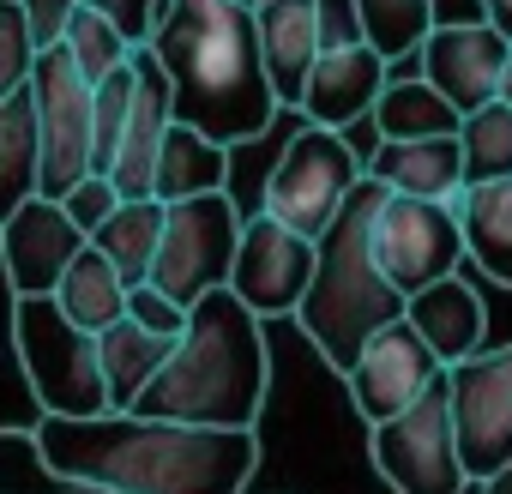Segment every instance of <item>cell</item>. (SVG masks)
Masks as SVG:
<instances>
[{
	"label": "cell",
	"instance_id": "30",
	"mask_svg": "<svg viewBox=\"0 0 512 494\" xmlns=\"http://www.w3.org/2000/svg\"><path fill=\"white\" fill-rule=\"evenodd\" d=\"M0 494H121V488L61 476V470L43 464V452L25 428H0Z\"/></svg>",
	"mask_w": 512,
	"mask_h": 494
},
{
	"label": "cell",
	"instance_id": "39",
	"mask_svg": "<svg viewBox=\"0 0 512 494\" xmlns=\"http://www.w3.org/2000/svg\"><path fill=\"white\" fill-rule=\"evenodd\" d=\"M482 19H488L500 37H512V0H482Z\"/></svg>",
	"mask_w": 512,
	"mask_h": 494
},
{
	"label": "cell",
	"instance_id": "33",
	"mask_svg": "<svg viewBox=\"0 0 512 494\" xmlns=\"http://www.w3.org/2000/svg\"><path fill=\"white\" fill-rule=\"evenodd\" d=\"M31 67H37V43L25 31L19 0H0V97L25 91L31 85Z\"/></svg>",
	"mask_w": 512,
	"mask_h": 494
},
{
	"label": "cell",
	"instance_id": "2",
	"mask_svg": "<svg viewBox=\"0 0 512 494\" xmlns=\"http://www.w3.org/2000/svg\"><path fill=\"white\" fill-rule=\"evenodd\" d=\"M145 49L169 79V115L181 127L205 133L223 151L272 127L278 97L260 67L247 0H163Z\"/></svg>",
	"mask_w": 512,
	"mask_h": 494
},
{
	"label": "cell",
	"instance_id": "10",
	"mask_svg": "<svg viewBox=\"0 0 512 494\" xmlns=\"http://www.w3.org/2000/svg\"><path fill=\"white\" fill-rule=\"evenodd\" d=\"M368 254L398 296H416L434 278L458 272V260H464L458 217H452V205H434V199L380 193L374 223H368Z\"/></svg>",
	"mask_w": 512,
	"mask_h": 494
},
{
	"label": "cell",
	"instance_id": "29",
	"mask_svg": "<svg viewBox=\"0 0 512 494\" xmlns=\"http://www.w3.org/2000/svg\"><path fill=\"white\" fill-rule=\"evenodd\" d=\"M458 157H464V187L512 175V109L482 103V109L458 115Z\"/></svg>",
	"mask_w": 512,
	"mask_h": 494
},
{
	"label": "cell",
	"instance_id": "11",
	"mask_svg": "<svg viewBox=\"0 0 512 494\" xmlns=\"http://www.w3.org/2000/svg\"><path fill=\"white\" fill-rule=\"evenodd\" d=\"M314 278V241L284 229L278 217L253 211L235 235V260H229V296L253 314V320H284L296 314L302 290Z\"/></svg>",
	"mask_w": 512,
	"mask_h": 494
},
{
	"label": "cell",
	"instance_id": "37",
	"mask_svg": "<svg viewBox=\"0 0 512 494\" xmlns=\"http://www.w3.org/2000/svg\"><path fill=\"white\" fill-rule=\"evenodd\" d=\"M73 7H79V0H19V13H25V31H31V43H37V55L61 43V31H67V19H73Z\"/></svg>",
	"mask_w": 512,
	"mask_h": 494
},
{
	"label": "cell",
	"instance_id": "12",
	"mask_svg": "<svg viewBox=\"0 0 512 494\" xmlns=\"http://www.w3.org/2000/svg\"><path fill=\"white\" fill-rule=\"evenodd\" d=\"M31 109H37V145H43V199H61L73 181L91 175V85L73 73L61 49H43L31 67Z\"/></svg>",
	"mask_w": 512,
	"mask_h": 494
},
{
	"label": "cell",
	"instance_id": "32",
	"mask_svg": "<svg viewBox=\"0 0 512 494\" xmlns=\"http://www.w3.org/2000/svg\"><path fill=\"white\" fill-rule=\"evenodd\" d=\"M127 103H133V55L91 85V175H109L115 163V139L127 127Z\"/></svg>",
	"mask_w": 512,
	"mask_h": 494
},
{
	"label": "cell",
	"instance_id": "35",
	"mask_svg": "<svg viewBox=\"0 0 512 494\" xmlns=\"http://www.w3.org/2000/svg\"><path fill=\"white\" fill-rule=\"evenodd\" d=\"M121 314H127L133 326L157 332V338H181V326H187V308H175V302H169L163 290H151V284H133Z\"/></svg>",
	"mask_w": 512,
	"mask_h": 494
},
{
	"label": "cell",
	"instance_id": "25",
	"mask_svg": "<svg viewBox=\"0 0 512 494\" xmlns=\"http://www.w3.org/2000/svg\"><path fill=\"white\" fill-rule=\"evenodd\" d=\"M43 181V145H37V109L31 85L0 97V223H7L25 199H37Z\"/></svg>",
	"mask_w": 512,
	"mask_h": 494
},
{
	"label": "cell",
	"instance_id": "27",
	"mask_svg": "<svg viewBox=\"0 0 512 494\" xmlns=\"http://www.w3.org/2000/svg\"><path fill=\"white\" fill-rule=\"evenodd\" d=\"M368 115H374L380 139H440V133H458V109L428 79H386Z\"/></svg>",
	"mask_w": 512,
	"mask_h": 494
},
{
	"label": "cell",
	"instance_id": "17",
	"mask_svg": "<svg viewBox=\"0 0 512 494\" xmlns=\"http://www.w3.org/2000/svg\"><path fill=\"white\" fill-rule=\"evenodd\" d=\"M253 37H260V67H266V85H272L278 109H296L314 55L326 49L320 0H260V7H253Z\"/></svg>",
	"mask_w": 512,
	"mask_h": 494
},
{
	"label": "cell",
	"instance_id": "13",
	"mask_svg": "<svg viewBox=\"0 0 512 494\" xmlns=\"http://www.w3.org/2000/svg\"><path fill=\"white\" fill-rule=\"evenodd\" d=\"M434 380H440V362L428 356V344H422L404 320L380 326V332L356 350V362L344 368L350 404H356V416H362L368 428L386 422V416H398V410H410Z\"/></svg>",
	"mask_w": 512,
	"mask_h": 494
},
{
	"label": "cell",
	"instance_id": "41",
	"mask_svg": "<svg viewBox=\"0 0 512 494\" xmlns=\"http://www.w3.org/2000/svg\"><path fill=\"white\" fill-rule=\"evenodd\" d=\"M494 103H506V109H512V49H506V67H500V79H494Z\"/></svg>",
	"mask_w": 512,
	"mask_h": 494
},
{
	"label": "cell",
	"instance_id": "14",
	"mask_svg": "<svg viewBox=\"0 0 512 494\" xmlns=\"http://www.w3.org/2000/svg\"><path fill=\"white\" fill-rule=\"evenodd\" d=\"M416 67H422L416 79H428L458 115H470V109L494 103V79L506 67V37L488 19H476V25H434L422 37V49H416Z\"/></svg>",
	"mask_w": 512,
	"mask_h": 494
},
{
	"label": "cell",
	"instance_id": "15",
	"mask_svg": "<svg viewBox=\"0 0 512 494\" xmlns=\"http://www.w3.org/2000/svg\"><path fill=\"white\" fill-rule=\"evenodd\" d=\"M85 247V235L73 229V217L55 199H25L7 223H0V266H7L13 296H55L61 272L73 266V254Z\"/></svg>",
	"mask_w": 512,
	"mask_h": 494
},
{
	"label": "cell",
	"instance_id": "40",
	"mask_svg": "<svg viewBox=\"0 0 512 494\" xmlns=\"http://www.w3.org/2000/svg\"><path fill=\"white\" fill-rule=\"evenodd\" d=\"M476 494H512V458H506L494 476H482V482H476Z\"/></svg>",
	"mask_w": 512,
	"mask_h": 494
},
{
	"label": "cell",
	"instance_id": "18",
	"mask_svg": "<svg viewBox=\"0 0 512 494\" xmlns=\"http://www.w3.org/2000/svg\"><path fill=\"white\" fill-rule=\"evenodd\" d=\"M169 79L151 61V49H133V103H127V127L115 139V163H109V187L121 199H151V169H157V145L169 133Z\"/></svg>",
	"mask_w": 512,
	"mask_h": 494
},
{
	"label": "cell",
	"instance_id": "5",
	"mask_svg": "<svg viewBox=\"0 0 512 494\" xmlns=\"http://www.w3.org/2000/svg\"><path fill=\"white\" fill-rule=\"evenodd\" d=\"M13 350L31 380V398L43 416H103V368H97V338L79 332L55 296H13Z\"/></svg>",
	"mask_w": 512,
	"mask_h": 494
},
{
	"label": "cell",
	"instance_id": "43",
	"mask_svg": "<svg viewBox=\"0 0 512 494\" xmlns=\"http://www.w3.org/2000/svg\"><path fill=\"white\" fill-rule=\"evenodd\" d=\"M506 49H512V37H506Z\"/></svg>",
	"mask_w": 512,
	"mask_h": 494
},
{
	"label": "cell",
	"instance_id": "19",
	"mask_svg": "<svg viewBox=\"0 0 512 494\" xmlns=\"http://www.w3.org/2000/svg\"><path fill=\"white\" fill-rule=\"evenodd\" d=\"M404 326L428 344V356H434L440 368H452V362H464V356L482 350V338H488V308H482L476 284L452 272V278H434L428 290L404 296Z\"/></svg>",
	"mask_w": 512,
	"mask_h": 494
},
{
	"label": "cell",
	"instance_id": "24",
	"mask_svg": "<svg viewBox=\"0 0 512 494\" xmlns=\"http://www.w3.org/2000/svg\"><path fill=\"white\" fill-rule=\"evenodd\" d=\"M157 235H163V199H121L85 241L115 266V278L133 290L151 278V254H157Z\"/></svg>",
	"mask_w": 512,
	"mask_h": 494
},
{
	"label": "cell",
	"instance_id": "16",
	"mask_svg": "<svg viewBox=\"0 0 512 494\" xmlns=\"http://www.w3.org/2000/svg\"><path fill=\"white\" fill-rule=\"evenodd\" d=\"M380 85H386V61H380L368 43H356V37H350V43H326V49L314 55V67H308V79H302L296 109H302L308 127L344 133L350 121H362V115L374 109Z\"/></svg>",
	"mask_w": 512,
	"mask_h": 494
},
{
	"label": "cell",
	"instance_id": "7",
	"mask_svg": "<svg viewBox=\"0 0 512 494\" xmlns=\"http://www.w3.org/2000/svg\"><path fill=\"white\" fill-rule=\"evenodd\" d=\"M356 181H362L356 145L344 133H332V127H302L278 151V163L266 175V193H260V211L278 217L284 229L320 241V229L338 217V205L350 199Z\"/></svg>",
	"mask_w": 512,
	"mask_h": 494
},
{
	"label": "cell",
	"instance_id": "20",
	"mask_svg": "<svg viewBox=\"0 0 512 494\" xmlns=\"http://www.w3.org/2000/svg\"><path fill=\"white\" fill-rule=\"evenodd\" d=\"M362 175L380 181L386 193L452 205L464 193L458 133H440V139H380V151H374V163H362Z\"/></svg>",
	"mask_w": 512,
	"mask_h": 494
},
{
	"label": "cell",
	"instance_id": "9",
	"mask_svg": "<svg viewBox=\"0 0 512 494\" xmlns=\"http://www.w3.org/2000/svg\"><path fill=\"white\" fill-rule=\"evenodd\" d=\"M440 386H446V416L464 476L470 482L494 476L512 458V344L440 368Z\"/></svg>",
	"mask_w": 512,
	"mask_h": 494
},
{
	"label": "cell",
	"instance_id": "28",
	"mask_svg": "<svg viewBox=\"0 0 512 494\" xmlns=\"http://www.w3.org/2000/svg\"><path fill=\"white\" fill-rule=\"evenodd\" d=\"M350 25H356V43H368L392 67L422 49V37L434 31V7L428 0H350Z\"/></svg>",
	"mask_w": 512,
	"mask_h": 494
},
{
	"label": "cell",
	"instance_id": "1",
	"mask_svg": "<svg viewBox=\"0 0 512 494\" xmlns=\"http://www.w3.org/2000/svg\"><path fill=\"white\" fill-rule=\"evenodd\" d=\"M31 440L49 470L121 494H241L247 476L260 470V434L253 428H187L133 410L43 416Z\"/></svg>",
	"mask_w": 512,
	"mask_h": 494
},
{
	"label": "cell",
	"instance_id": "23",
	"mask_svg": "<svg viewBox=\"0 0 512 494\" xmlns=\"http://www.w3.org/2000/svg\"><path fill=\"white\" fill-rule=\"evenodd\" d=\"M169 344H175V338H157V332L133 326L127 314L97 332V368H103V398H109V410H133V398L145 392V380L163 368Z\"/></svg>",
	"mask_w": 512,
	"mask_h": 494
},
{
	"label": "cell",
	"instance_id": "6",
	"mask_svg": "<svg viewBox=\"0 0 512 494\" xmlns=\"http://www.w3.org/2000/svg\"><path fill=\"white\" fill-rule=\"evenodd\" d=\"M235 235H241V211L229 193H193V199L163 205V235H157L145 284L163 290L175 308H193L199 296L229 284Z\"/></svg>",
	"mask_w": 512,
	"mask_h": 494
},
{
	"label": "cell",
	"instance_id": "36",
	"mask_svg": "<svg viewBox=\"0 0 512 494\" xmlns=\"http://www.w3.org/2000/svg\"><path fill=\"white\" fill-rule=\"evenodd\" d=\"M79 7H91L97 19H109V25L121 31V43H127V49H145L151 19H157L163 0H79Z\"/></svg>",
	"mask_w": 512,
	"mask_h": 494
},
{
	"label": "cell",
	"instance_id": "26",
	"mask_svg": "<svg viewBox=\"0 0 512 494\" xmlns=\"http://www.w3.org/2000/svg\"><path fill=\"white\" fill-rule=\"evenodd\" d=\"M55 308L79 326V332H103V326H115L121 320V308H127V284L115 278V266L97 254V247L85 241L79 254H73V266L61 272V284H55Z\"/></svg>",
	"mask_w": 512,
	"mask_h": 494
},
{
	"label": "cell",
	"instance_id": "34",
	"mask_svg": "<svg viewBox=\"0 0 512 494\" xmlns=\"http://www.w3.org/2000/svg\"><path fill=\"white\" fill-rule=\"evenodd\" d=\"M55 205L73 217V229H79V235H91V229H97V223H103V217L121 205V193L109 187V175H85V181H73V187L55 199Z\"/></svg>",
	"mask_w": 512,
	"mask_h": 494
},
{
	"label": "cell",
	"instance_id": "8",
	"mask_svg": "<svg viewBox=\"0 0 512 494\" xmlns=\"http://www.w3.org/2000/svg\"><path fill=\"white\" fill-rule=\"evenodd\" d=\"M368 452L374 470L386 476L392 494H464L470 476L458 464V440H452V416H446V386L434 380L410 410L386 416L368 428Z\"/></svg>",
	"mask_w": 512,
	"mask_h": 494
},
{
	"label": "cell",
	"instance_id": "21",
	"mask_svg": "<svg viewBox=\"0 0 512 494\" xmlns=\"http://www.w3.org/2000/svg\"><path fill=\"white\" fill-rule=\"evenodd\" d=\"M452 217H458L464 260H476L488 284L512 290V175L464 187L452 199Z\"/></svg>",
	"mask_w": 512,
	"mask_h": 494
},
{
	"label": "cell",
	"instance_id": "3",
	"mask_svg": "<svg viewBox=\"0 0 512 494\" xmlns=\"http://www.w3.org/2000/svg\"><path fill=\"white\" fill-rule=\"evenodd\" d=\"M266 386H272V350L260 320L229 290H211L187 308V326L169 344L163 368L133 398V416L187 428H260Z\"/></svg>",
	"mask_w": 512,
	"mask_h": 494
},
{
	"label": "cell",
	"instance_id": "38",
	"mask_svg": "<svg viewBox=\"0 0 512 494\" xmlns=\"http://www.w3.org/2000/svg\"><path fill=\"white\" fill-rule=\"evenodd\" d=\"M434 25H476L482 19V0H428Z\"/></svg>",
	"mask_w": 512,
	"mask_h": 494
},
{
	"label": "cell",
	"instance_id": "4",
	"mask_svg": "<svg viewBox=\"0 0 512 494\" xmlns=\"http://www.w3.org/2000/svg\"><path fill=\"white\" fill-rule=\"evenodd\" d=\"M380 193L386 187L368 175L350 187V199L314 241V278L296 302V326L308 332V344L326 356L332 374H344L380 326L404 320V296L380 278V266L368 254V223H374Z\"/></svg>",
	"mask_w": 512,
	"mask_h": 494
},
{
	"label": "cell",
	"instance_id": "31",
	"mask_svg": "<svg viewBox=\"0 0 512 494\" xmlns=\"http://www.w3.org/2000/svg\"><path fill=\"white\" fill-rule=\"evenodd\" d=\"M67 61H73V73L85 79V85H97V79H109L133 49L121 43V31L109 25V19H97L91 7H73V19H67V31H61V43H55Z\"/></svg>",
	"mask_w": 512,
	"mask_h": 494
},
{
	"label": "cell",
	"instance_id": "22",
	"mask_svg": "<svg viewBox=\"0 0 512 494\" xmlns=\"http://www.w3.org/2000/svg\"><path fill=\"white\" fill-rule=\"evenodd\" d=\"M229 187V151L211 145L205 133L169 121L163 145H157V169H151V199L175 205V199H193V193H223Z\"/></svg>",
	"mask_w": 512,
	"mask_h": 494
},
{
	"label": "cell",
	"instance_id": "42",
	"mask_svg": "<svg viewBox=\"0 0 512 494\" xmlns=\"http://www.w3.org/2000/svg\"><path fill=\"white\" fill-rule=\"evenodd\" d=\"M247 7H260V0H247Z\"/></svg>",
	"mask_w": 512,
	"mask_h": 494
}]
</instances>
